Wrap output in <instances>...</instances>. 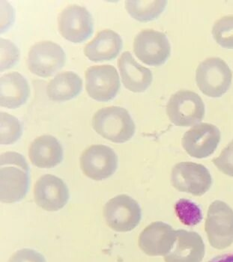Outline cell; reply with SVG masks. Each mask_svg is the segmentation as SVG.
<instances>
[{
  "mask_svg": "<svg viewBox=\"0 0 233 262\" xmlns=\"http://www.w3.org/2000/svg\"><path fill=\"white\" fill-rule=\"evenodd\" d=\"M0 166L1 202L21 201L30 187V167L25 158L17 152H4L0 158Z\"/></svg>",
  "mask_w": 233,
  "mask_h": 262,
  "instance_id": "cell-1",
  "label": "cell"
},
{
  "mask_svg": "<svg viewBox=\"0 0 233 262\" xmlns=\"http://www.w3.org/2000/svg\"><path fill=\"white\" fill-rule=\"evenodd\" d=\"M92 127L97 134L115 143H124L135 134V124L129 111L121 106H108L96 112Z\"/></svg>",
  "mask_w": 233,
  "mask_h": 262,
  "instance_id": "cell-2",
  "label": "cell"
},
{
  "mask_svg": "<svg viewBox=\"0 0 233 262\" xmlns=\"http://www.w3.org/2000/svg\"><path fill=\"white\" fill-rule=\"evenodd\" d=\"M232 72L221 58H208L196 70V82L200 91L210 98H221L230 87Z\"/></svg>",
  "mask_w": 233,
  "mask_h": 262,
  "instance_id": "cell-3",
  "label": "cell"
},
{
  "mask_svg": "<svg viewBox=\"0 0 233 262\" xmlns=\"http://www.w3.org/2000/svg\"><path fill=\"white\" fill-rule=\"evenodd\" d=\"M208 242L222 250L233 244V210L227 204L216 200L210 205L205 223Z\"/></svg>",
  "mask_w": 233,
  "mask_h": 262,
  "instance_id": "cell-4",
  "label": "cell"
},
{
  "mask_svg": "<svg viewBox=\"0 0 233 262\" xmlns=\"http://www.w3.org/2000/svg\"><path fill=\"white\" fill-rule=\"evenodd\" d=\"M170 121L179 127H190L200 123L205 116V104L200 95L190 90L173 94L166 108Z\"/></svg>",
  "mask_w": 233,
  "mask_h": 262,
  "instance_id": "cell-5",
  "label": "cell"
},
{
  "mask_svg": "<svg viewBox=\"0 0 233 262\" xmlns=\"http://www.w3.org/2000/svg\"><path fill=\"white\" fill-rule=\"evenodd\" d=\"M103 217L108 226L119 232L134 230L142 218V211L137 201L122 194L107 202L103 208Z\"/></svg>",
  "mask_w": 233,
  "mask_h": 262,
  "instance_id": "cell-6",
  "label": "cell"
},
{
  "mask_svg": "<svg viewBox=\"0 0 233 262\" xmlns=\"http://www.w3.org/2000/svg\"><path fill=\"white\" fill-rule=\"evenodd\" d=\"M173 187L179 191L201 196L211 188L213 179L205 166L193 162H181L171 172Z\"/></svg>",
  "mask_w": 233,
  "mask_h": 262,
  "instance_id": "cell-7",
  "label": "cell"
},
{
  "mask_svg": "<svg viewBox=\"0 0 233 262\" xmlns=\"http://www.w3.org/2000/svg\"><path fill=\"white\" fill-rule=\"evenodd\" d=\"M66 60V53L60 45L51 40H43L31 47L27 66L35 75L49 77L64 66Z\"/></svg>",
  "mask_w": 233,
  "mask_h": 262,
  "instance_id": "cell-8",
  "label": "cell"
},
{
  "mask_svg": "<svg viewBox=\"0 0 233 262\" xmlns=\"http://www.w3.org/2000/svg\"><path fill=\"white\" fill-rule=\"evenodd\" d=\"M134 52L140 61L148 66H162L171 56V43L163 32L142 30L134 38Z\"/></svg>",
  "mask_w": 233,
  "mask_h": 262,
  "instance_id": "cell-9",
  "label": "cell"
},
{
  "mask_svg": "<svg viewBox=\"0 0 233 262\" xmlns=\"http://www.w3.org/2000/svg\"><path fill=\"white\" fill-rule=\"evenodd\" d=\"M80 167L85 176L94 181L111 177L118 167V157L111 147L93 145L82 152Z\"/></svg>",
  "mask_w": 233,
  "mask_h": 262,
  "instance_id": "cell-10",
  "label": "cell"
},
{
  "mask_svg": "<svg viewBox=\"0 0 233 262\" xmlns=\"http://www.w3.org/2000/svg\"><path fill=\"white\" fill-rule=\"evenodd\" d=\"M58 29L61 36L73 43L88 39L93 32V20L85 7L71 5L59 13Z\"/></svg>",
  "mask_w": 233,
  "mask_h": 262,
  "instance_id": "cell-11",
  "label": "cell"
},
{
  "mask_svg": "<svg viewBox=\"0 0 233 262\" xmlns=\"http://www.w3.org/2000/svg\"><path fill=\"white\" fill-rule=\"evenodd\" d=\"M86 89L92 99L108 101L114 98L120 89L117 71L110 64L95 66L85 71Z\"/></svg>",
  "mask_w": 233,
  "mask_h": 262,
  "instance_id": "cell-12",
  "label": "cell"
},
{
  "mask_svg": "<svg viewBox=\"0 0 233 262\" xmlns=\"http://www.w3.org/2000/svg\"><path fill=\"white\" fill-rule=\"evenodd\" d=\"M221 140V131L209 123H200L185 132L182 147L190 157L203 159L211 156Z\"/></svg>",
  "mask_w": 233,
  "mask_h": 262,
  "instance_id": "cell-13",
  "label": "cell"
},
{
  "mask_svg": "<svg viewBox=\"0 0 233 262\" xmlns=\"http://www.w3.org/2000/svg\"><path fill=\"white\" fill-rule=\"evenodd\" d=\"M34 199L36 205L45 211H58L69 202V188L59 178L45 174L35 183Z\"/></svg>",
  "mask_w": 233,
  "mask_h": 262,
  "instance_id": "cell-14",
  "label": "cell"
},
{
  "mask_svg": "<svg viewBox=\"0 0 233 262\" xmlns=\"http://www.w3.org/2000/svg\"><path fill=\"white\" fill-rule=\"evenodd\" d=\"M177 234L169 224L158 221L145 228L139 236L138 245L144 253L150 256L167 255L174 247Z\"/></svg>",
  "mask_w": 233,
  "mask_h": 262,
  "instance_id": "cell-15",
  "label": "cell"
},
{
  "mask_svg": "<svg viewBox=\"0 0 233 262\" xmlns=\"http://www.w3.org/2000/svg\"><path fill=\"white\" fill-rule=\"evenodd\" d=\"M174 247L164 256L165 262H202L205 244L198 233L179 229Z\"/></svg>",
  "mask_w": 233,
  "mask_h": 262,
  "instance_id": "cell-16",
  "label": "cell"
},
{
  "mask_svg": "<svg viewBox=\"0 0 233 262\" xmlns=\"http://www.w3.org/2000/svg\"><path fill=\"white\" fill-rule=\"evenodd\" d=\"M123 85L127 90L135 93L145 92L152 82L150 69L142 66L133 57L129 51L123 52L118 59Z\"/></svg>",
  "mask_w": 233,
  "mask_h": 262,
  "instance_id": "cell-17",
  "label": "cell"
},
{
  "mask_svg": "<svg viewBox=\"0 0 233 262\" xmlns=\"http://www.w3.org/2000/svg\"><path fill=\"white\" fill-rule=\"evenodd\" d=\"M29 158L34 166L41 169H51L62 161V147L53 136H40L31 143Z\"/></svg>",
  "mask_w": 233,
  "mask_h": 262,
  "instance_id": "cell-18",
  "label": "cell"
},
{
  "mask_svg": "<svg viewBox=\"0 0 233 262\" xmlns=\"http://www.w3.org/2000/svg\"><path fill=\"white\" fill-rule=\"evenodd\" d=\"M122 48V39L117 32L102 30L84 48V54L92 61H110L115 59Z\"/></svg>",
  "mask_w": 233,
  "mask_h": 262,
  "instance_id": "cell-19",
  "label": "cell"
},
{
  "mask_svg": "<svg viewBox=\"0 0 233 262\" xmlns=\"http://www.w3.org/2000/svg\"><path fill=\"white\" fill-rule=\"evenodd\" d=\"M0 105L3 107L16 109L28 100L30 87L25 77L20 73L12 71L2 76Z\"/></svg>",
  "mask_w": 233,
  "mask_h": 262,
  "instance_id": "cell-20",
  "label": "cell"
},
{
  "mask_svg": "<svg viewBox=\"0 0 233 262\" xmlns=\"http://www.w3.org/2000/svg\"><path fill=\"white\" fill-rule=\"evenodd\" d=\"M82 79L73 71H65L55 76L47 86L48 98L54 101H66L81 92Z\"/></svg>",
  "mask_w": 233,
  "mask_h": 262,
  "instance_id": "cell-21",
  "label": "cell"
},
{
  "mask_svg": "<svg viewBox=\"0 0 233 262\" xmlns=\"http://www.w3.org/2000/svg\"><path fill=\"white\" fill-rule=\"evenodd\" d=\"M167 1H133L125 2V9L133 18L147 22L158 18L166 8Z\"/></svg>",
  "mask_w": 233,
  "mask_h": 262,
  "instance_id": "cell-22",
  "label": "cell"
},
{
  "mask_svg": "<svg viewBox=\"0 0 233 262\" xmlns=\"http://www.w3.org/2000/svg\"><path fill=\"white\" fill-rule=\"evenodd\" d=\"M176 216L182 224L194 226L203 221V215L198 205L187 199H181L175 205Z\"/></svg>",
  "mask_w": 233,
  "mask_h": 262,
  "instance_id": "cell-23",
  "label": "cell"
},
{
  "mask_svg": "<svg viewBox=\"0 0 233 262\" xmlns=\"http://www.w3.org/2000/svg\"><path fill=\"white\" fill-rule=\"evenodd\" d=\"M1 145H11L20 138L23 133L20 121L12 115L1 112Z\"/></svg>",
  "mask_w": 233,
  "mask_h": 262,
  "instance_id": "cell-24",
  "label": "cell"
},
{
  "mask_svg": "<svg viewBox=\"0 0 233 262\" xmlns=\"http://www.w3.org/2000/svg\"><path fill=\"white\" fill-rule=\"evenodd\" d=\"M213 35L220 46L233 50V15L224 16L217 20L213 26Z\"/></svg>",
  "mask_w": 233,
  "mask_h": 262,
  "instance_id": "cell-25",
  "label": "cell"
},
{
  "mask_svg": "<svg viewBox=\"0 0 233 262\" xmlns=\"http://www.w3.org/2000/svg\"><path fill=\"white\" fill-rule=\"evenodd\" d=\"M20 51L11 40L1 38V71L11 69L17 64Z\"/></svg>",
  "mask_w": 233,
  "mask_h": 262,
  "instance_id": "cell-26",
  "label": "cell"
},
{
  "mask_svg": "<svg viewBox=\"0 0 233 262\" xmlns=\"http://www.w3.org/2000/svg\"><path fill=\"white\" fill-rule=\"evenodd\" d=\"M213 163L223 174L233 178V140L223 148L218 158H214Z\"/></svg>",
  "mask_w": 233,
  "mask_h": 262,
  "instance_id": "cell-27",
  "label": "cell"
},
{
  "mask_svg": "<svg viewBox=\"0 0 233 262\" xmlns=\"http://www.w3.org/2000/svg\"><path fill=\"white\" fill-rule=\"evenodd\" d=\"M9 262H46V259L35 250L23 249L13 254Z\"/></svg>",
  "mask_w": 233,
  "mask_h": 262,
  "instance_id": "cell-28",
  "label": "cell"
},
{
  "mask_svg": "<svg viewBox=\"0 0 233 262\" xmlns=\"http://www.w3.org/2000/svg\"><path fill=\"white\" fill-rule=\"evenodd\" d=\"M208 262H233V254L219 255L215 257Z\"/></svg>",
  "mask_w": 233,
  "mask_h": 262,
  "instance_id": "cell-29",
  "label": "cell"
}]
</instances>
